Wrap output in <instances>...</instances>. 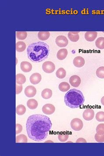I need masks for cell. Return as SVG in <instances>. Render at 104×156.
Returning <instances> with one entry per match:
<instances>
[{
	"label": "cell",
	"mask_w": 104,
	"mask_h": 156,
	"mask_svg": "<svg viewBox=\"0 0 104 156\" xmlns=\"http://www.w3.org/2000/svg\"><path fill=\"white\" fill-rule=\"evenodd\" d=\"M66 72L64 68H60L56 73V75L59 79H63L66 76Z\"/></svg>",
	"instance_id": "cell-23"
},
{
	"label": "cell",
	"mask_w": 104,
	"mask_h": 156,
	"mask_svg": "<svg viewBox=\"0 0 104 156\" xmlns=\"http://www.w3.org/2000/svg\"><path fill=\"white\" fill-rule=\"evenodd\" d=\"M26 48V45L23 41H18L16 43V50L18 52H23L24 51Z\"/></svg>",
	"instance_id": "cell-21"
},
{
	"label": "cell",
	"mask_w": 104,
	"mask_h": 156,
	"mask_svg": "<svg viewBox=\"0 0 104 156\" xmlns=\"http://www.w3.org/2000/svg\"><path fill=\"white\" fill-rule=\"evenodd\" d=\"M68 55V51L66 48L60 49L57 54V57L60 60H62L66 58Z\"/></svg>",
	"instance_id": "cell-16"
},
{
	"label": "cell",
	"mask_w": 104,
	"mask_h": 156,
	"mask_svg": "<svg viewBox=\"0 0 104 156\" xmlns=\"http://www.w3.org/2000/svg\"><path fill=\"white\" fill-rule=\"evenodd\" d=\"M96 131L98 134L100 135L104 134V124H99L96 128Z\"/></svg>",
	"instance_id": "cell-31"
},
{
	"label": "cell",
	"mask_w": 104,
	"mask_h": 156,
	"mask_svg": "<svg viewBox=\"0 0 104 156\" xmlns=\"http://www.w3.org/2000/svg\"><path fill=\"white\" fill-rule=\"evenodd\" d=\"M79 33V32H69L68 34V38L72 42H76L80 39Z\"/></svg>",
	"instance_id": "cell-15"
},
{
	"label": "cell",
	"mask_w": 104,
	"mask_h": 156,
	"mask_svg": "<svg viewBox=\"0 0 104 156\" xmlns=\"http://www.w3.org/2000/svg\"><path fill=\"white\" fill-rule=\"evenodd\" d=\"M71 127L73 130L79 131L83 128L84 124L81 120L79 118H74L72 120L70 123Z\"/></svg>",
	"instance_id": "cell-4"
},
{
	"label": "cell",
	"mask_w": 104,
	"mask_h": 156,
	"mask_svg": "<svg viewBox=\"0 0 104 156\" xmlns=\"http://www.w3.org/2000/svg\"><path fill=\"white\" fill-rule=\"evenodd\" d=\"M26 81L25 76L22 73H18L16 75V83L19 85L24 84Z\"/></svg>",
	"instance_id": "cell-20"
},
{
	"label": "cell",
	"mask_w": 104,
	"mask_h": 156,
	"mask_svg": "<svg viewBox=\"0 0 104 156\" xmlns=\"http://www.w3.org/2000/svg\"><path fill=\"white\" fill-rule=\"evenodd\" d=\"M20 68L23 72L28 73L30 72L32 69V66L28 62L23 61L21 63Z\"/></svg>",
	"instance_id": "cell-13"
},
{
	"label": "cell",
	"mask_w": 104,
	"mask_h": 156,
	"mask_svg": "<svg viewBox=\"0 0 104 156\" xmlns=\"http://www.w3.org/2000/svg\"><path fill=\"white\" fill-rule=\"evenodd\" d=\"M42 77L41 75L38 73H33L30 77V80L31 83L33 85H37L41 81Z\"/></svg>",
	"instance_id": "cell-10"
},
{
	"label": "cell",
	"mask_w": 104,
	"mask_h": 156,
	"mask_svg": "<svg viewBox=\"0 0 104 156\" xmlns=\"http://www.w3.org/2000/svg\"><path fill=\"white\" fill-rule=\"evenodd\" d=\"M42 111L45 114L51 115L53 114L55 111V106L51 104H46L42 107Z\"/></svg>",
	"instance_id": "cell-8"
},
{
	"label": "cell",
	"mask_w": 104,
	"mask_h": 156,
	"mask_svg": "<svg viewBox=\"0 0 104 156\" xmlns=\"http://www.w3.org/2000/svg\"><path fill=\"white\" fill-rule=\"evenodd\" d=\"M95 116V112L92 108H88L84 111L83 113V118L86 121H90L92 120Z\"/></svg>",
	"instance_id": "cell-7"
},
{
	"label": "cell",
	"mask_w": 104,
	"mask_h": 156,
	"mask_svg": "<svg viewBox=\"0 0 104 156\" xmlns=\"http://www.w3.org/2000/svg\"><path fill=\"white\" fill-rule=\"evenodd\" d=\"M28 139L25 135L21 134L16 137V143H27Z\"/></svg>",
	"instance_id": "cell-24"
},
{
	"label": "cell",
	"mask_w": 104,
	"mask_h": 156,
	"mask_svg": "<svg viewBox=\"0 0 104 156\" xmlns=\"http://www.w3.org/2000/svg\"><path fill=\"white\" fill-rule=\"evenodd\" d=\"M95 140L98 142L102 143L104 142V134L100 135L96 133L95 135Z\"/></svg>",
	"instance_id": "cell-32"
},
{
	"label": "cell",
	"mask_w": 104,
	"mask_h": 156,
	"mask_svg": "<svg viewBox=\"0 0 104 156\" xmlns=\"http://www.w3.org/2000/svg\"><path fill=\"white\" fill-rule=\"evenodd\" d=\"M96 119L99 122H104V112L101 111L97 113L96 115Z\"/></svg>",
	"instance_id": "cell-30"
},
{
	"label": "cell",
	"mask_w": 104,
	"mask_h": 156,
	"mask_svg": "<svg viewBox=\"0 0 104 156\" xmlns=\"http://www.w3.org/2000/svg\"><path fill=\"white\" fill-rule=\"evenodd\" d=\"M16 36L18 40H24L27 36V33L26 31H17L16 33Z\"/></svg>",
	"instance_id": "cell-28"
},
{
	"label": "cell",
	"mask_w": 104,
	"mask_h": 156,
	"mask_svg": "<svg viewBox=\"0 0 104 156\" xmlns=\"http://www.w3.org/2000/svg\"><path fill=\"white\" fill-rule=\"evenodd\" d=\"M98 35V33L96 31H87L85 34V38L86 41L92 42L95 40Z\"/></svg>",
	"instance_id": "cell-12"
},
{
	"label": "cell",
	"mask_w": 104,
	"mask_h": 156,
	"mask_svg": "<svg viewBox=\"0 0 104 156\" xmlns=\"http://www.w3.org/2000/svg\"><path fill=\"white\" fill-rule=\"evenodd\" d=\"M55 42L59 47H66L68 44V40L66 37L60 35L57 37L55 39Z\"/></svg>",
	"instance_id": "cell-6"
},
{
	"label": "cell",
	"mask_w": 104,
	"mask_h": 156,
	"mask_svg": "<svg viewBox=\"0 0 104 156\" xmlns=\"http://www.w3.org/2000/svg\"><path fill=\"white\" fill-rule=\"evenodd\" d=\"M101 104H102L103 106H104V96L102 97V98H101Z\"/></svg>",
	"instance_id": "cell-36"
},
{
	"label": "cell",
	"mask_w": 104,
	"mask_h": 156,
	"mask_svg": "<svg viewBox=\"0 0 104 156\" xmlns=\"http://www.w3.org/2000/svg\"><path fill=\"white\" fill-rule=\"evenodd\" d=\"M52 96V91L49 88H46L42 91L41 96L45 100H48L51 98Z\"/></svg>",
	"instance_id": "cell-17"
},
{
	"label": "cell",
	"mask_w": 104,
	"mask_h": 156,
	"mask_svg": "<svg viewBox=\"0 0 104 156\" xmlns=\"http://www.w3.org/2000/svg\"><path fill=\"white\" fill-rule=\"evenodd\" d=\"M73 63L76 67L80 68L84 66L85 64V60L81 56H77L74 58Z\"/></svg>",
	"instance_id": "cell-14"
},
{
	"label": "cell",
	"mask_w": 104,
	"mask_h": 156,
	"mask_svg": "<svg viewBox=\"0 0 104 156\" xmlns=\"http://www.w3.org/2000/svg\"><path fill=\"white\" fill-rule=\"evenodd\" d=\"M25 94L27 97H33L36 93V90L33 86H28L25 89Z\"/></svg>",
	"instance_id": "cell-9"
},
{
	"label": "cell",
	"mask_w": 104,
	"mask_h": 156,
	"mask_svg": "<svg viewBox=\"0 0 104 156\" xmlns=\"http://www.w3.org/2000/svg\"><path fill=\"white\" fill-rule=\"evenodd\" d=\"M50 118L42 114H34L28 117L26 128L28 136L35 141H42L47 138L52 127Z\"/></svg>",
	"instance_id": "cell-1"
},
{
	"label": "cell",
	"mask_w": 104,
	"mask_h": 156,
	"mask_svg": "<svg viewBox=\"0 0 104 156\" xmlns=\"http://www.w3.org/2000/svg\"><path fill=\"white\" fill-rule=\"evenodd\" d=\"M70 88L69 83L66 82H62L59 85V88L60 91L62 92H66L69 91Z\"/></svg>",
	"instance_id": "cell-22"
},
{
	"label": "cell",
	"mask_w": 104,
	"mask_h": 156,
	"mask_svg": "<svg viewBox=\"0 0 104 156\" xmlns=\"http://www.w3.org/2000/svg\"><path fill=\"white\" fill-rule=\"evenodd\" d=\"M50 53L49 46L41 41L32 43L27 48V54L30 60L40 62L47 59Z\"/></svg>",
	"instance_id": "cell-2"
},
{
	"label": "cell",
	"mask_w": 104,
	"mask_h": 156,
	"mask_svg": "<svg viewBox=\"0 0 104 156\" xmlns=\"http://www.w3.org/2000/svg\"><path fill=\"white\" fill-rule=\"evenodd\" d=\"M42 69L46 73H52L55 71V66L54 63L51 62H45L42 65Z\"/></svg>",
	"instance_id": "cell-5"
},
{
	"label": "cell",
	"mask_w": 104,
	"mask_h": 156,
	"mask_svg": "<svg viewBox=\"0 0 104 156\" xmlns=\"http://www.w3.org/2000/svg\"><path fill=\"white\" fill-rule=\"evenodd\" d=\"M69 135L67 132H61L58 135V139L61 142H65L69 138Z\"/></svg>",
	"instance_id": "cell-27"
},
{
	"label": "cell",
	"mask_w": 104,
	"mask_h": 156,
	"mask_svg": "<svg viewBox=\"0 0 104 156\" xmlns=\"http://www.w3.org/2000/svg\"><path fill=\"white\" fill-rule=\"evenodd\" d=\"M76 143H86L87 142L86 141L85 139L84 138H79L76 140Z\"/></svg>",
	"instance_id": "cell-35"
},
{
	"label": "cell",
	"mask_w": 104,
	"mask_h": 156,
	"mask_svg": "<svg viewBox=\"0 0 104 156\" xmlns=\"http://www.w3.org/2000/svg\"><path fill=\"white\" fill-rule=\"evenodd\" d=\"M38 102L34 99H30L27 102V106L31 110H34L38 106Z\"/></svg>",
	"instance_id": "cell-18"
},
{
	"label": "cell",
	"mask_w": 104,
	"mask_h": 156,
	"mask_svg": "<svg viewBox=\"0 0 104 156\" xmlns=\"http://www.w3.org/2000/svg\"><path fill=\"white\" fill-rule=\"evenodd\" d=\"M22 127L20 124H16V134H18L22 132Z\"/></svg>",
	"instance_id": "cell-33"
},
{
	"label": "cell",
	"mask_w": 104,
	"mask_h": 156,
	"mask_svg": "<svg viewBox=\"0 0 104 156\" xmlns=\"http://www.w3.org/2000/svg\"><path fill=\"white\" fill-rule=\"evenodd\" d=\"M96 74L99 78L104 79V66H101L97 69Z\"/></svg>",
	"instance_id": "cell-29"
},
{
	"label": "cell",
	"mask_w": 104,
	"mask_h": 156,
	"mask_svg": "<svg viewBox=\"0 0 104 156\" xmlns=\"http://www.w3.org/2000/svg\"><path fill=\"white\" fill-rule=\"evenodd\" d=\"M50 36L49 32L40 31L38 33V37L41 41H46Z\"/></svg>",
	"instance_id": "cell-19"
},
{
	"label": "cell",
	"mask_w": 104,
	"mask_h": 156,
	"mask_svg": "<svg viewBox=\"0 0 104 156\" xmlns=\"http://www.w3.org/2000/svg\"><path fill=\"white\" fill-rule=\"evenodd\" d=\"M70 83L74 87H78L81 83V79L78 76L75 75L70 77Z\"/></svg>",
	"instance_id": "cell-11"
},
{
	"label": "cell",
	"mask_w": 104,
	"mask_h": 156,
	"mask_svg": "<svg viewBox=\"0 0 104 156\" xmlns=\"http://www.w3.org/2000/svg\"><path fill=\"white\" fill-rule=\"evenodd\" d=\"M26 112V108L24 106L19 105L16 108V112L19 115H23Z\"/></svg>",
	"instance_id": "cell-25"
},
{
	"label": "cell",
	"mask_w": 104,
	"mask_h": 156,
	"mask_svg": "<svg viewBox=\"0 0 104 156\" xmlns=\"http://www.w3.org/2000/svg\"><path fill=\"white\" fill-rule=\"evenodd\" d=\"M84 101V97L82 92L76 89H71L65 95L66 105L72 109L81 107Z\"/></svg>",
	"instance_id": "cell-3"
},
{
	"label": "cell",
	"mask_w": 104,
	"mask_h": 156,
	"mask_svg": "<svg viewBox=\"0 0 104 156\" xmlns=\"http://www.w3.org/2000/svg\"><path fill=\"white\" fill-rule=\"evenodd\" d=\"M96 46L99 49H104V37H100L95 41Z\"/></svg>",
	"instance_id": "cell-26"
},
{
	"label": "cell",
	"mask_w": 104,
	"mask_h": 156,
	"mask_svg": "<svg viewBox=\"0 0 104 156\" xmlns=\"http://www.w3.org/2000/svg\"><path fill=\"white\" fill-rule=\"evenodd\" d=\"M22 90V85H16V94H19L21 92Z\"/></svg>",
	"instance_id": "cell-34"
}]
</instances>
